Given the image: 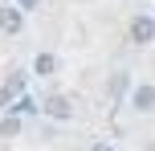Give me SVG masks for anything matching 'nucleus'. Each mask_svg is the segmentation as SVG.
Masks as SVG:
<instances>
[{
    "mask_svg": "<svg viewBox=\"0 0 155 151\" xmlns=\"http://www.w3.org/2000/svg\"><path fill=\"white\" fill-rule=\"evenodd\" d=\"M41 114L53 119V123H70V119H74V102H70L65 94H49L45 102H41Z\"/></svg>",
    "mask_w": 155,
    "mask_h": 151,
    "instance_id": "1",
    "label": "nucleus"
},
{
    "mask_svg": "<svg viewBox=\"0 0 155 151\" xmlns=\"http://www.w3.org/2000/svg\"><path fill=\"white\" fill-rule=\"evenodd\" d=\"M131 110H139V114H151L155 110V86L151 82H139V86H131Z\"/></svg>",
    "mask_w": 155,
    "mask_h": 151,
    "instance_id": "2",
    "label": "nucleus"
},
{
    "mask_svg": "<svg viewBox=\"0 0 155 151\" xmlns=\"http://www.w3.org/2000/svg\"><path fill=\"white\" fill-rule=\"evenodd\" d=\"M131 41L135 45H151L155 41V16H147V12H139L131 21Z\"/></svg>",
    "mask_w": 155,
    "mask_h": 151,
    "instance_id": "3",
    "label": "nucleus"
},
{
    "mask_svg": "<svg viewBox=\"0 0 155 151\" xmlns=\"http://www.w3.org/2000/svg\"><path fill=\"white\" fill-rule=\"evenodd\" d=\"M21 25H25V8L21 4H0V33H21Z\"/></svg>",
    "mask_w": 155,
    "mask_h": 151,
    "instance_id": "4",
    "label": "nucleus"
},
{
    "mask_svg": "<svg viewBox=\"0 0 155 151\" xmlns=\"http://www.w3.org/2000/svg\"><path fill=\"white\" fill-rule=\"evenodd\" d=\"M53 70H57V57L53 53H37V57H33V74H37V78H49Z\"/></svg>",
    "mask_w": 155,
    "mask_h": 151,
    "instance_id": "5",
    "label": "nucleus"
},
{
    "mask_svg": "<svg viewBox=\"0 0 155 151\" xmlns=\"http://www.w3.org/2000/svg\"><path fill=\"white\" fill-rule=\"evenodd\" d=\"M123 94H131V78H127V74H110V98H123Z\"/></svg>",
    "mask_w": 155,
    "mask_h": 151,
    "instance_id": "6",
    "label": "nucleus"
},
{
    "mask_svg": "<svg viewBox=\"0 0 155 151\" xmlns=\"http://www.w3.org/2000/svg\"><path fill=\"white\" fill-rule=\"evenodd\" d=\"M12 135H21V119L8 114V119H0V139H12Z\"/></svg>",
    "mask_w": 155,
    "mask_h": 151,
    "instance_id": "7",
    "label": "nucleus"
},
{
    "mask_svg": "<svg viewBox=\"0 0 155 151\" xmlns=\"http://www.w3.org/2000/svg\"><path fill=\"white\" fill-rule=\"evenodd\" d=\"M90 151H114V147H110L106 139H98V143H90Z\"/></svg>",
    "mask_w": 155,
    "mask_h": 151,
    "instance_id": "8",
    "label": "nucleus"
},
{
    "mask_svg": "<svg viewBox=\"0 0 155 151\" xmlns=\"http://www.w3.org/2000/svg\"><path fill=\"white\" fill-rule=\"evenodd\" d=\"M33 4H37V0H21V8H33Z\"/></svg>",
    "mask_w": 155,
    "mask_h": 151,
    "instance_id": "9",
    "label": "nucleus"
}]
</instances>
